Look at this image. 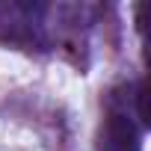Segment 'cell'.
Returning a JSON list of instances; mask_svg holds the SVG:
<instances>
[{"instance_id": "7a4b0ae2", "label": "cell", "mask_w": 151, "mask_h": 151, "mask_svg": "<svg viewBox=\"0 0 151 151\" xmlns=\"http://www.w3.org/2000/svg\"><path fill=\"white\" fill-rule=\"evenodd\" d=\"M95 148L98 151H142V130L127 116V110L110 104V113L98 127Z\"/></svg>"}, {"instance_id": "6da1fadb", "label": "cell", "mask_w": 151, "mask_h": 151, "mask_svg": "<svg viewBox=\"0 0 151 151\" xmlns=\"http://www.w3.org/2000/svg\"><path fill=\"white\" fill-rule=\"evenodd\" d=\"M45 6L30 3H0V42L18 47L45 45Z\"/></svg>"}, {"instance_id": "3957f363", "label": "cell", "mask_w": 151, "mask_h": 151, "mask_svg": "<svg viewBox=\"0 0 151 151\" xmlns=\"http://www.w3.org/2000/svg\"><path fill=\"white\" fill-rule=\"evenodd\" d=\"M136 116H139L142 127L151 124V116H148V83L145 80H139V86H136Z\"/></svg>"}]
</instances>
